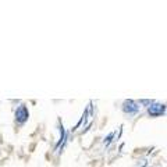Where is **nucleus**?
Segmentation results:
<instances>
[{
    "mask_svg": "<svg viewBox=\"0 0 167 167\" xmlns=\"http://www.w3.org/2000/svg\"><path fill=\"white\" fill-rule=\"evenodd\" d=\"M16 117H17V121H18V123H24L25 120L28 119V110H27L25 106H21V107L17 109Z\"/></svg>",
    "mask_w": 167,
    "mask_h": 167,
    "instance_id": "obj_1",
    "label": "nucleus"
},
{
    "mask_svg": "<svg viewBox=\"0 0 167 167\" xmlns=\"http://www.w3.org/2000/svg\"><path fill=\"white\" fill-rule=\"evenodd\" d=\"M164 113V106L163 104H153L149 107V114L151 116H160Z\"/></svg>",
    "mask_w": 167,
    "mask_h": 167,
    "instance_id": "obj_2",
    "label": "nucleus"
},
{
    "mask_svg": "<svg viewBox=\"0 0 167 167\" xmlns=\"http://www.w3.org/2000/svg\"><path fill=\"white\" fill-rule=\"evenodd\" d=\"M138 106H136L135 102H132V100H127L125 103H124V111H127V113H136L138 111Z\"/></svg>",
    "mask_w": 167,
    "mask_h": 167,
    "instance_id": "obj_3",
    "label": "nucleus"
}]
</instances>
